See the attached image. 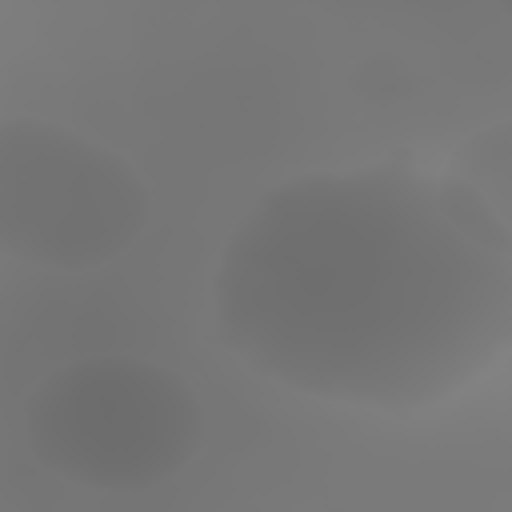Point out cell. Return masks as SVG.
I'll return each instance as SVG.
<instances>
[{
	"mask_svg": "<svg viewBox=\"0 0 512 512\" xmlns=\"http://www.w3.org/2000/svg\"><path fill=\"white\" fill-rule=\"evenodd\" d=\"M212 312L220 344L292 392L436 404L512 340L508 208L408 160L280 180L232 228Z\"/></svg>",
	"mask_w": 512,
	"mask_h": 512,
	"instance_id": "obj_1",
	"label": "cell"
},
{
	"mask_svg": "<svg viewBox=\"0 0 512 512\" xmlns=\"http://www.w3.org/2000/svg\"><path fill=\"white\" fill-rule=\"evenodd\" d=\"M24 432L48 472L84 488L140 492L196 456L204 412L172 368L104 352L52 368L24 400Z\"/></svg>",
	"mask_w": 512,
	"mask_h": 512,
	"instance_id": "obj_2",
	"label": "cell"
},
{
	"mask_svg": "<svg viewBox=\"0 0 512 512\" xmlns=\"http://www.w3.org/2000/svg\"><path fill=\"white\" fill-rule=\"evenodd\" d=\"M144 224L148 184L120 152L36 116H0V256L100 268Z\"/></svg>",
	"mask_w": 512,
	"mask_h": 512,
	"instance_id": "obj_3",
	"label": "cell"
},
{
	"mask_svg": "<svg viewBox=\"0 0 512 512\" xmlns=\"http://www.w3.org/2000/svg\"><path fill=\"white\" fill-rule=\"evenodd\" d=\"M448 172L460 176L464 184H472V188H476L480 196H488L492 204L508 208V128L496 124V128L472 136V140L456 152V160H452Z\"/></svg>",
	"mask_w": 512,
	"mask_h": 512,
	"instance_id": "obj_4",
	"label": "cell"
}]
</instances>
